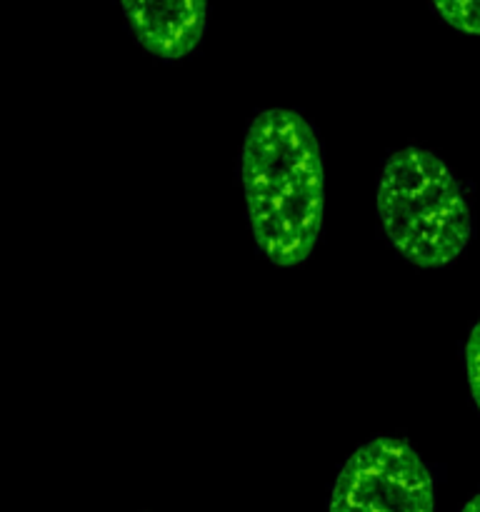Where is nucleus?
<instances>
[{"instance_id": "obj_6", "label": "nucleus", "mask_w": 480, "mask_h": 512, "mask_svg": "<svg viewBox=\"0 0 480 512\" xmlns=\"http://www.w3.org/2000/svg\"><path fill=\"white\" fill-rule=\"evenodd\" d=\"M465 365H468L470 393H473L475 405H478L480 410V320L468 338V348H465Z\"/></svg>"}, {"instance_id": "obj_7", "label": "nucleus", "mask_w": 480, "mask_h": 512, "mask_svg": "<svg viewBox=\"0 0 480 512\" xmlns=\"http://www.w3.org/2000/svg\"><path fill=\"white\" fill-rule=\"evenodd\" d=\"M460 512H480V495H475V498L470 500V503L465 505V508Z\"/></svg>"}, {"instance_id": "obj_4", "label": "nucleus", "mask_w": 480, "mask_h": 512, "mask_svg": "<svg viewBox=\"0 0 480 512\" xmlns=\"http://www.w3.org/2000/svg\"><path fill=\"white\" fill-rule=\"evenodd\" d=\"M135 40L160 60L193 53L205 35L208 0H120Z\"/></svg>"}, {"instance_id": "obj_2", "label": "nucleus", "mask_w": 480, "mask_h": 512, "mask_svg": "<svg viewBox=\"0 0 480 512\" xmlns=\"http://www.w3.org/2000/svg\"><path fill=\"white\" fill-rule=\"evenodd\" d=\"M378 218L390 245L418 268H445L473 235L468 200L453 170L423 148L398 150L378 178Z\"/></svg>"}, {"instance_id": "obj_3", "label": "nucleus", "mask_w": 480, "mask_h": 512, "mask_svg": "<svg viewBox=\"0 0 480 512\" xmlns=\"http://www.w3.org/2000/svg\"><path fill=\"white\" fill-rule=\"evenodd\" d=\"M328 512H435L433 478L408 443L375 438L343 465Z\"/></svg>"}, {"instance_id": "obj_1", "label": "nucleus", "mask_w": 480, "mask_h": 512, "mask_svg": "<svg viewBox=\"0 0 480 512\" xmlns=\"http://www.w3.org/2000/svg\"><path fill=\"white\" fill-rule=\"evenodd\" d=\"M245 208L260 253L280 268L305 263L323 228V153L308 120L270 108L253 118L243 143Z\"/></svg>"}, {"instance_id": "obj_5", "label": "nucleus", "mask_w": 480, "mask_h": 512, "mask_svg": "<svg viewBox=\"0 0 480 512\" xmlns=\"http://www.w3.org/2000/svg\"><path fill=\"white\" fill-rule=\"evenodd\" d=\"M430 3L450 28L480 35V0H430Z\"/></svg>"}]
</instances>
